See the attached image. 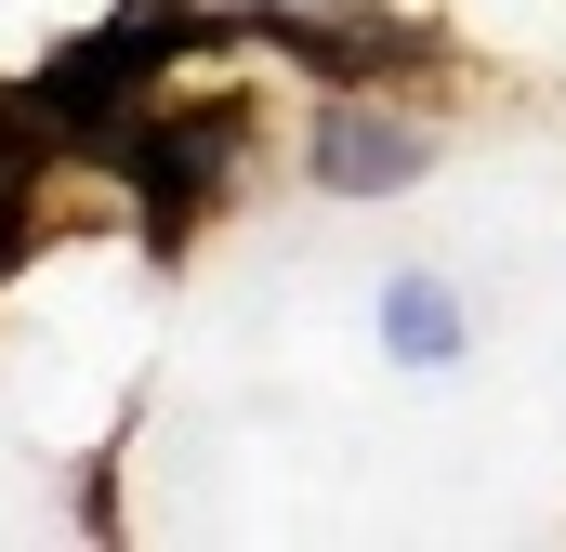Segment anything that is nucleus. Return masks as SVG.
<instances>
[{
	"instance_id": "obj_1",
	"label": "nucleus",
	"mask_w": 566,
	"mask_h": 552,
	"mask_svg": "<svg viewBox=\"0 0 566 552\" xmlns=\"http://www.w3.org/2000/svg\"><path fill=\"white\" fill-rule=\"evenodd\" d=\"M303 171H316L329 198H396V184H422V171H434V132H422V119H369V106H329V119L303 132Z\"/></svg>"
},
{
	"instance_id": "obj_2",
	"label": "nucleus",
	"mask_w": 566,
	"mask_h": 552,
	"mask_svg": "<svg viewBox=\"0 0 566 552\" xmlns=\"http://www.w3.org/2000/svg\"><path fill=\"white\" fill-rule=\"evenodd\" d=\"M369 329H382V355H396V369H422V382L474 369V302H461L448 276H422V264H396V276H382Z\"/></svg>"
}]
</instances>
